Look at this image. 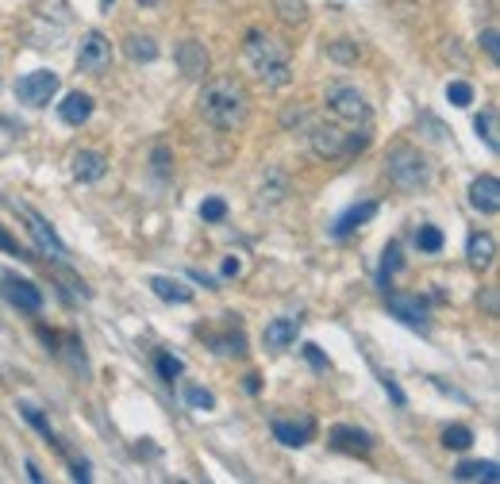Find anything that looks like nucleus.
I'll list each match as a JSON object with an SVG mask.
<instances>
[{"instance_id":"obj_1","label":"nucleus","mask_w":500,"mask_h":484,"mask_svg":"<svg viewBox=\"0 0 500 484\" xmlns=\"http://www.w3.org/2000/svg\"><path fill=\"white\" fill-rule=\"evenodd\" d=\"M201 116L216 127V131H235L250 116V96L243 89V81L235 77H216L208 81L201 92Z\"/></svg>"},{"instance_id":"obj_2","label":"nucleus","mask_w":500,"mask_h":484,"mask_svg":"<svg viewBox=\"0 0 500 484\" xmlns=\"http://www.w3.org/2000/svg\"><path fill=\"white\" fill-rule=\"evenodd\" d=\"M247 66L254 70V77L262 81L266 89H285L293 81V54H289V43L270 35V31H250L247 35Z\"/></svg>"},{"instance_id":"obj_3","label":"nucleus","mask_w":500,"mask_h":484,"mask_svg":"<svg viewBox=\"0 0 500 484\" xmlns=\"http://www.w3.org/2000/svg\"><path fill=\"white\" fill-rule=\"evenodd\" d=\"M385 173H389L393 185H400L405 192H416L431 181V161L416 147H393L389 158H385Z\"/></svg>"},{"instance_id":"obj_4","label":"nucleus","mask_w":500,"mask_h":484,"mask_svg":"<svg viewBox=\"0 0 500 484\" xmlns=\"http://www.w3.org/2000/svg\"><path fill=\"white\" fill-rule=\"evenodd\" d=\"M328 111L335 120H343V123H366L369 120V104H366V96L358 89H350V85H331L328 89Z\"/></svg>"},{"instance_id":"obj_5","label":"nucleus","mask_w":500,"mask_h":484,"mask_svg":"<svg viewBox=\"0 0 500 484\" xmlns=\"http://www.w3.org/2000/svg\"><path fill=\"white\" fill-rule=\"evenodd\" d=\"M58 92V73L54 70H35V73H24L15 81V96L27 104V108H46Z\"/></svg>"},{"instance_id":"obj_6","label":"nucleus","mask_w":500,"mask_h":484,"mask_svg":"<svg viewBox=\"0 0 500 484\" xmlns=\"http://www.w3.org/2000/svg\"><path fill=\"white\" fill-rule=\"evenodd\" d=\"M112 66V43L101 35V31H89L82 39V51H77V70L101 77Z\"/></svg>"},{"instance_id":"obj_7","label":"nucleus","mask_w":500,"mask_h":484,"mask_svg":"<svg viewBox=\"0 0 500 484\" xmlns=\"http://www.w3.org/2000/svg\"><path fill=\"white\" fill-rule=\"evenodd\" d=\"M316 434V419L300 415V419H273V439L281 446H309Z\"/></svg>"},{"instance_id":"obj_8","label":"nucleus","mask_w":500,"mask_h":484,"mask_svg":"<svg viewBox=\"0 0 500 484\" xmlns=\"http://www.w3.org/2000/svg\"><path fill=\"white\" fill-rule=\"evenodd\" d=\"M173 62H177V70H181L189 81H201L208 73V51H204V43H197V39L177 43Z\"/></svg>"},{"instance_id":"obj_9","label":"nucleus","mask_w":500,"mask_h":484,"mask_svg":"<svg viewBox=\"0 0 500 484\" xmlns=\"http://www.w3.org/2000/svg\"><path fill=\"white\" fill-rule=\"evenodd\" d=\"M309 142H312V154L316 158H338V154H343L347 135L338 131L335 123H312L309 127Z\"/></svg>"},{"instance_id":"obj_10","label":"nucleus","mask_w":500,"mask_h":484,"mask_svg":"<svg viewBox=\"0 0 500 484\" xmlns=\"http://www.w3.org/2000/svg\"><path fill=\"white\" fill-rule=\"evenodd\" d=\"M470 204L477 208V212H485V216L500 212V185H496L493 173H481V177L470 181Z\"/></svg>"},{"instance_id":"obj_11","label":"nucleus","mask_w":500,"mask_h":484,"mask_svg":"<svg viewBox=\"0 0 500 484\" xmlns=\"http://www.w3.org/2000/svg\"><path fill=\"white\" fill-rule=\"evenodd\" d=\"M385 304H389V312H393V315H397L400 323H408V327H419V331L427 327V304L419 300V296H405V293H393V296L385 300Z\"/></svg>"},{"instance_id":"obj_12","label":"nucleus","mask_w":500,"mask_h":484,"mask_svg":"<svg viewBox=\"0 0 500 484\" xmlns=\"http://www.w3.org/2000/svg\"><path fill=\"white\" fill-rule=\"evenodd\" d=\"M20 216L31 223V235H35V242H39V247L46 250V254H54V257H66V242H62L58 235H54V227H51V223H46L39 212H31V208H20Z\"/></svg>"},{"instance_id":"obj_13","label":"nucleus","mask_w":500,"mask_h":484,"mask_svg":"<svg viewBox=\"0 0 500 484\" xmlns=\"http://www.w3.org/2000/svg\"><path fill=\"white\" fill-rule=\"evenodd\" d=\"M331 450H338V454L366 458L369 450H374V439H369L366 431H358V427H335L331 431Z\"/></svg>"},{"instance_id":"obj_14","label":"nucleus","mask_w":500,"mask_h":484,"mask_svg":"<svg viewBox=\"0 0 500 484\" xmlns=\"http://www.w3.org/2000/svg\"><path fill=\"white\" fill-rule=\"evenodd\" d=\"M70 166H74V177H77V181L93 185V181H101V177L108 173V158H104L101 150H77Z\"/></svg>"},{"instance_id":"obj_15","label":"nucleus","mask_w":500,"mask_h":484,"mask_svg":"<svg viewBox=\"0 0 500 484\" xmlns=\"http://www.w3.org/2000/svg\"><path fill=\"white\" fill-rule=\"evenodd\" d=\"M297 319H273V323H266V331H262V343H266V350H273V353H281V350H289L297 343Z\"/></svg>"},{"instance_id":"obj_16","label":"nucleus","mask_w":500,"mask_h":484,"mask_svg":"<svg viewBox=\"0 0 500 484\" xmlns=\"http://www.w3.org/2000/svg\"><path fill=\"white\" fill-rule=\"evenodd\" d=\"M466 257H470L474 269H489L496 262V238L489 231H474L470 242H466Z\"/></svg>"},{"instance_id":"obj_17","label":"nucleus","mask_w":500,"mask_h":484,"mask_svg":"<svg viewBox=\"0 0 500 484\" xmlns=\"http://www.w3.org/2000/svg\"><path fill=\"white\" fill-rule=\"evenodd\" d=\"M374 212H377V204L374 200H362V204H354V208H347L343 216L335 219V227H331V235L335 238H347L350 231H358L366 219H374Z\"/></svg>"},{"instance_id":"obj_18","label":"nucleus","mask_w":500,"mask_h":484,"mask_svg":"<svg viewBox=\"0 0 500 484\" xmlns=\"http://www.w3.org/2000/svg\"><path fill=\"white\" fill-rule=\"evenodd\" d=\"M58 116H62V123L82 127L93 116V96L89 92H66V101L58 104Z\"/></svg>"},{"instance_id":"obj_19","label":"nucleus","mask_w":500,"mask_h":484,"mask_svg":"<svg viewBox=\"0 0 500 484\" xmlns=\"http://www.w3.org/2000/svg\"><path fill=\"white\" fill-rule=\"evenodd\" d=\"M8 296L20 304L24 312H39L43 308V293L31 281H20V277H8Z\"/></svg>"},{"instance_id":"obj_20","label":"nucleus","mask_w":500,"mask_h":484,"mask_svg":"<svg viewBox=\"0 0 500 484\" xmlns=\"http://www.w3.org/2000/svg\"><path fill=\"white\" fill-rule=\"evenodd\" d=\"M151 288H154V296L166 300V304H189L192 300V288H185L177 277H151Z\"/></svg>"},{"instance_id":"obj_21","label":"nucleus","mask_w":500,"mask_h":484,"mask_svg":"<svg viewBox=\"0 0 500 484\" xmlns=\"http://www.w3.org/2000/svg\"><path fill=\"white\" fill-rule=\"evenodd\" d=\"M455 480H485L496 484L500 480V465L496 461H462L455 469Z\"/></svg>"},{"instance_id":"obj_22","label":"nucleus","mask_w":500,"mask_h":484,"mask_svg":"<svg viewBox=\"0 0 500 484\" xmlns=\"http://www.w3.org/2000/svg\"><path fill=\"white\" fill-rule=\"evenodd\" d=\"M123 54L132 62H154L158 58V43L151 35H127L123 39Z\"/></svg>"},{"instance_id":"obj_23","label":"nucleus","mask_w":500,"mask_h":484,"mask_svg":"<svg viewBox=\"0 0 500 484\" xmlns=\"http://www.w3.org/2000/svg\"><path fill=\"white\" fill-rule=\"evenodd\" d=\"M285 192H289V181H285V173L281 169H270V181L262 185V208H273V204H281L285 200Z\"/></svg>"},{"instance_id":"obj_24","label":"nucleus","mask_w":500,"mask_h":484,"mask_svg":"<svg viewBox=\"0 0 500 484\" xmlns=\"http://www.w3.org/2000/svg\"><path fill=\"white\" fill-rule=\"evenodd\" d=\"M273 12H278L281 24H289V27L309 20V5H304V0H273Z\"/></svg>"},{"instance_id":"obj_25","label":"nucleus","mask_w":500,"mask_h":484,"mask_svg":"<svg viewBox=\"0 0 500 484\" xmlns=\"http://www.w3.org/2000/svg\"><path fill=\"white\" fill-rule=\"evenodd\" d=\"M474 127H477V135L485 139V147H489V150L500 147V142H496V111H493V108H481V116L474 120Z\"/></svg>"},{"instance_id":"obj_26","label":"nucleus","mask_w":500,"mask_h":484,"mask_svg":"<svg viewBox=\"0 0 500 484\" xmlns=\"http://www.w3.org/2000/svg\"><path fill=\"white\" fill-rule=\"evenodd\" d=\"M328 58L343 62V66H354V62H358V43H350V39H335V43H328Z\"/></svg>"},{"instance_id":"obj_27","label":"nucleus","mask_w":500,"mask_h":484,"mask_svg":"<svg viewBox=\"0 0 500 484\" xmlns=\"http://www.w3.org/2000/svg\"><path fill=\"white\" fill-rule=\"evenodd\" d=\"M416 247L424 250V254H439L443 250V231L431 227V223H424V227L416 231Z\"/></svg>"},{"instance_id":"obj_28","label":"nucleus","mask_w":500,"mask_h":484,"mask_svg":"<svg viewBox=\"0 0 500 484\" xmlns=\"http://www.w3.org/2000/svg\"><path fill=\"white\" fill-rule=\"evenodd\" d=\"M443 446L446 450H470L474 446V431L470 427H446L443 431Z\"/></svg>"},{"instance_id":"obj_29","label":"nucleus","mask_w":500,"mask_h":484,"mask_svg":"<svg viewBox=\"0 0 500 484\" xmlns=\"http://www.w3.org/2000/svg\"><path fill=\"white\" fill-rule=\"evenodd\" d=\"M185 403H189V408H197V411H212L216 408V396L208 392V389H201V384H189V389H185Z\"/></svg>"},{"instance_id":"obj_30","label":"nucleus","mask_w":500,"mask_h":484,"mask_svg":"<svg viewBox=\"0 0 500 484\" xmlns=\"http://www.w3.org/2000/svg\"><path fill=\"white\" fill-rule=\"evenodd\" d=\"M397 269H400V247H397V242H389V247H385V254H381V273H377V281L389 285V277H393Z\"/></svg>"},{"instance_id":"obj_31","label":"nucleus","mask_w":500,"mask_h":484,"mask_svg":"<svg viewBox=\"0 0 500 484\" xmlns=\"http://www.w3.org/2000/svg\"><path fill=\"white\" fill-rule=\"evenodd\" d=\"M212 346H216V353H247V338L239 334V331H231V334H223V338H212Z\"/></svg>"},{"instance_id":"obj_32","label":"nucleus","mask_w":500,"mask_h":484,"mask_svg":"<svg viewBox=\"0 0 500 484\" xmlns=\"http://www.w3.org/2000/svg\"><path fill=\"white\" fill-rule=\"evenodd\" d=\"M446 101L455 104V108L474 104V85H466V81H450V85H446Z\"/></svg>"},{"instance_id":"obj_33","label":"nucleus","mask_w":500,"mask_h":484,"mask_svg":"<svg viewBox=\"0 0 500 484\" xmlns=\"http://www.w3.org/2000/svg\"><path fill=\"white\" fill-rule=\"evenodd\" d=\"M181 369H185L181 358H173V353H158V373H162V381L181 377Z\"/></svg>"},{"instance_id":"obj_34","label":"nucleus","mask_w":500,"mask_h":484,"mask_svg":"<svg viewBox=\"0 0 500 484\" xmlns=\"http://www.w3.org/2000/svg\"><path fill=\"white\" fill-rule=\"evenodd\" d=\"M223 216H228V204H223L220 197H208V200L201 204V219H208V223H220Z\"/></svg>"},{"instance_id":"obj_35","label":"nucleus","mask_w":500,"mask_h":484,"mask_svg":"<svg viewBox=\"0 0 500 484\" xmlns=\"http://www.w3.org/2000/svg\"><path fill=\"white\" fill-rule=\"evenodd\" d=\"M20 415L27 419V423H31V427H39V431L46 434V439H51V442H54V434H51V423H46V419L39 415V408H31V403H20Z\"/></svg>"},{"instance_id":"obj_36","label":"nucleus","mask_w":500,"mask_h":484,"mask_svg":"<svg viewBox=\"0 0 500 484\" xmlns=\"http://www.w3.org/2000/svg\"><path fill=\"white\" fill-rule=\"evenodd\" d=\"M496 39H500V35H496V27H485V31H481V46H485V54H489L493 62L500 58V46H496Z\"/></svg>"},{"instance_id":"obj_37","label":"nucleus","mask_w":500,"mask_h":484,"mask_svg":"<svg viewBox=\"0 0 500 484\" xmlns=\"http://www.w3.org/2000/svg\"><path fill=\"white\" fill-rule=\"evenodd\" d=\"M304 358H309L312 362V369H328V358H324V353H319V346H304Z\"/></svg>"},{"instance_id":"obj_38","label":"nucleus","mask_w":500,"mask_h":484,"mask_svg":"<svg viewBox=\"0 0 500 484\" xmlns=\"http://www.w3.org/2000/svg\"><path fill=\"white\" fill-rule=\"evenodd\" d=\"M281 123H285V127H293V123H309V111H304V108H289L285 116H281Z\"/></svg>"},{"instance_id":"obj_39","label":"nucleus","mask_w":500,"mask_h":484,"mask_svg":"<svg viewBox=\"0 0 500 484\" xmlns=\"http://www.w3.org/2000/svg\"><path fill=\"white\" fill-rule=\"evenodd\" d=\"M381 384H385V392H389V396H393L397 403H405V392H400V384H397V381H393L389 373H385V377H381Z\"/></svg>"},{"instance_id":"obj_40","label":"nucleus","mask_w":500,"mask_h":484,"mask_svg":"<svg viewBox=\"0 0 500 484\" xmlns=\"http://www.w3.org/2000/svg\"><path fill=\"white\" fill-rule=\"evenodd\" d=\"M481 304H485L489 315H496V312H500V308H496V288H485V293H481Z\"/></svg>"},{"instance_id":"obj_41","label":"nucleus","mask_w":500,"mask_h":484,"mask_svg":"<svg viewBox=\"0 0 500 484\" xmlns=\"http://www.w3.org/2000/svg\"><path fill=\"white\" fill-rule=\"evenodd\" d=\"M235 273H239V262H235V257H228V262H223V277H235Z\"/></svg>"},{"instance_id":"obj_42","label":"nucleus","mask_w":500,"mask_h":484,"mask_svg":"<svg viewBox=\"0 0 500 484\" xmlns=\"http://www.w3.org/2000/svg\"><path fill=\"white\" fill-rule=\"evenodd\" d=\"M27 477H31V480H35V484H39V480H43V473H39V469H35V461H27Z\"/></svg>"},{"instance_id":"obj_43","label":"nucleus","mask_w":500,"mask_h":484,"mask_svg":"<svg viewBox=\"0 0 500 484\" xmlns=\"http://www.w3.org/2000/svg\"><path fill=\"white\" fill-rule=\"evenodd\" d=\"M139 5H142V8H154V5H162V0H139Z\"/></svg>"},{"instance_id":"obj_44","label":"nucleus","mask_w":500,"mask_h":484,"mask_svg":"<svg viewBox=\"0 0 500 484\" xmlns=\"http://www.w3.org/2000/svg\"><path fill=\"white\" fill-rule=\"evenodd\" d=\"M101 5H104V8H108V5H112V0H101Z\"/></svg>"}]
</instances>
